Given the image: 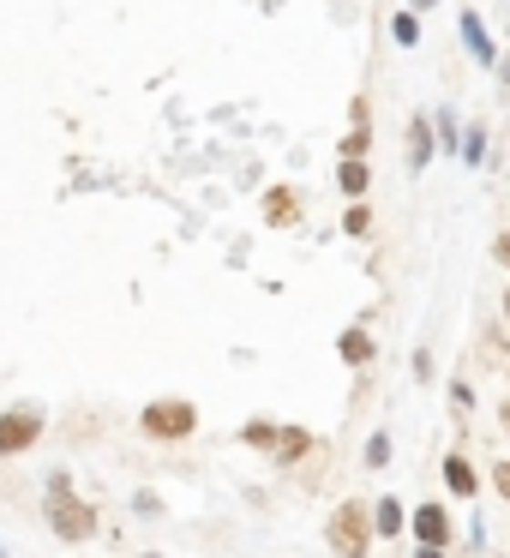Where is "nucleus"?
Here are the masks:
<instances>
[{"mask_svg":"<svg viewBox=\"0 0 510 558\" xmlns=\"http://www.w3.org/2000/svg\"><path fill=\"white\" fill-rule=\"evenodd\" d=\"M48 516H55V529L66 534V541L97 534V511H90V504H78L73 492H66V480H55V487H48Z\"/></svg>","mask_w":510,"mask_h":558,"instance_id":"obj_1","label":"nucleus"},{"mask_svg":"<svg viewBox=\"0 0 510 558\" xmlns=\"http://www.w3.org/2000/svg\"><path fill=\"white\" fill-rule=\"evenodd\" d=\"M199 415H192V402H150L145 408V432L150 439H192Z\"/></svg>","mask_w":510,"mask_h":558,"instance_id":"obj_2","label":"nucleus"},{"mask_svg":"<svg viewBox=\"0 0 510 558\" xmlns=\"http://www.w3.org/2000/svg\"><path fill=\"white\" fill-rule=\"evenodd\" d=\"M331 546L342 558H366V511L361 504H342V511L331 516Z\"/></svg>","mask_w":510,"mask_h":558,"instance_id":"obj_3","label":"nucleus"},{"mask_svg":"<svg viewBox=\"0 0 510 558\" xmlns=\"http://www.w3.org/2000/svg\"><path fill=\"white\" fill-rule=\"evenodd\" d=\"M36 432H43V420L30 415V408H13V415H0V450L13 457V450H25V444L36 439Z\"/></svg>","mask_w":510,"mask_h":558,"instance_id":"obj_4","label":"nucleus"},{"mask_svg":"<svg viewBox=\"0 0 510 558\" xmlns=\"http://www.w3.org/2000/svg\"><path fill=\"white\" fill-rule=\"evenodd\" d=\"M414 534H421V546H444L451 541V516L438 511V504H421L414 511Z\"/></svg>","mask_w":510,"mask_h":558,"instance_id":"obj_5","label":"nucleus"},{"mask_svg":"<svg viewBox=\"0 0 510 558\" xmlns=\"http://www.w3.org/2000/svg\"><path fill=\"white\" fill-rule=\"evenodd\" d=\"M463 43L474 48V60H481V67H486V60H493V36H486V30H481V18H474V13H463Z\"/></svg>","mask_w":510,"mask_h":558,"instance_id":"obj_6","label":"nucleus"},{"mask_svg":"<svg viewBox=\"0 0 510 558\" xmlns=\"http://www.w3.org/2000/svg\"><path fill=\"white\" fill-rule=\"evenodd\" d=\"M444 480H451V492H463V499H468V492H481V487H474V469H468L463 457L444 462Z\"/></svg>","mask_w":510,"mask_h":558,"instance_id":"obj_7","label":"nucleus"},{"mask_svg":"<svg viewBox=\"0 0 510 558\" xmlns=\"http://www.w3.org/2000/svg\"><path fill=\"white\" fill-rule=\"evenodd\" d=\"M264 216H270V222H294V216H301V204H294V192H270Z\"/></svg>","mask_w":510,"mask_h":558,"instance_id":"obj_8","label":"nucleus"},{"mask_svg":"<svg viewBox=\"0 0 510 558\" xmlns=\"http://www.w3.org/2000/svg\"><path fill=\"white\" fill-rule=\"evenodd\" d=\"M342 360H354V367L372 360V336H366V330H349V336H342Z\"/></svg>","mask_w":510,"mask_h":558,"instance_id":"obj_9","label":"nucleus"},{"mask_svg":"<svg viewBox=\"0 0 510 558\" xmlns=\"http://www.w3.org/2000/svg\"><path fill=\"white\" fill-rule=\"evenodd\" d=\"M426 157H433V150H426V120H414V127H408V162L426 169Z\"/></svg>","mask_w":510,"mask_h":558,"instance_id":"obj_10","label":"nucleus"},{"mask_svg":"<svg viewBox=\"0 0 510 558\" xmlns=\"http://www.w3.org/2000/svg\"><path fill=\"white\" fill-rule=\"evenodd\" d=\"M342 192H366V162L361 157L342 162Z\"/></svg>","mask_w":510,"mask_h":558,"instance_id":"obj_11","label":"nucleus"},{"mask_svg":"<svg viewBox=\"0 0 510 558\" xmlns=\"http://www.w3.org/2000/svg\"><path fill=\"white\" fill-rule=\"evenodd\" d=\"M277 450H282V457H301V450H306V432H301V427L277 432Z\"/></svg>","mask_w":510,"mask_h":558,"instance_id":"obj_12","label":"nucleus"},{"mask_svg":"<svg viewBox=\"0 0 510 558\" xmlns=\"http://www.w3.org/2000/svg\"><path fill=\"white\" fill-rule=\"evenodd\" d=\"M396 529H403V504L384 499V504H379V534H396Z\"/></svg>","mask_w":510,"mask_h":558,"instance_id":"obj_13","label":"nucleus"},{"mask_svg":"<svg viewBox=\"0 0 510 558\" xmlns=\"http://www.w3.org/2000/svg\"><path fill=\"white\" fill-rule=\"evenodd\" d=\"M247 444H259V450H270V444H277V432L264 427V420H252V427H247Z\"/></svg>","mask_w":510,"mask_h":558,"instance_id":"obj_14","label":"nucleus"},{"mask_svg":"<svg viewBox=\"0 0 510 558\" xmlns=\"http://www.w3.org/2000/svg\"><path fill=\"white\" fill-rule=\"evenodd\" d=\"M396 43H414V36H421V25H414V13H403V18H396Z\"/></svg>","mask_w":510,"mask_h":558,"instance_id":"obj_15","label":"nucleus"},{"mask_svg":"<svg viewBox=\"0 0 510 558\" xmlns=\"http://www.w3.org/2000/svg\"><path fill=\"white\" fill-rule=\"evenodd\" d=\"M361 150H366V127H354L349 144H342V157H361Z\"/></svg>","mask_w":510,"mask_h":558,"instance_id":"obj_16","label":"nucleus"},{"mask_svg":"<svg viewBox=\"0 0 510 558\" xmlns=\"http://www.w3.org/2000/svg\"><path fill=\"white\" fill-rule=\"evenodd\" d=\"M493 487H498V492H505V499H510V462H498V469H493Z\"/></svg>","mask_w":510,"mask_h":558,"instance_id":"obj_17","label":"nucleus"},{"mask_svg":"<svg viewBox=\"0 0 510 558\" xmlns=\"http://www.w3.org/2000/svg\"><path fill=\"white\" fill-rule=\"evenodd\" d=\"M498 258H505V264H510V234H505V241H498Z\"/></svg>","mask_w":510,"mask_h":558,"instance_id":"obj_18","label":"nucleus"},{"mask_svg":"<svg viewBox=\"0 0 510 558\" xmlns=\"http://www.w3.org/2000/svg\"><path fill=\"white\" fill-rule=\"evenodd\" d=\"M421 558H444V553H438V546H421Z\"/></svg>","mask_w":510,"mask_h":558,"instance_id":"obj_19","label":"nucleus"},{"mask_svg":"<svg viewBox=\"0 0 510 558\" xmlns=\"http://www.w3.org/2000/svg\"><path fill=\"white\" fill-rule=\"evenodd\" d=\"M505 318H510V288H505Z\"/></svg>","mask_w":510,"mask_h":558,"instance_id":"obj_20","label":"nucleus"},{"mask_svg":"<svg viewBox=\"0 0 510 558\" xmlns=\"http://www.w3.org/2000/svg\"><path fill=\"white\" fill-rule=\"evenodd\" d=\"M505 427H510V408H505Z\"/></svg>","mask_w":510,"mask_h":558,"instance_id":"obj_21","label":"nucleus"},{"mask_svg":"<svg viewBox=\"0 0 510 558\" xmlns=\"http://www.w3.org/2000/svg\"><path fill=\"white\" fill-rule=\"evenodd\" d=\"M421 6H433V0H421Z\"/></svg>","mask_w":510,"mask_h":558,"instance_id":"obj_22","label":"nucleus"}]
</instances>
